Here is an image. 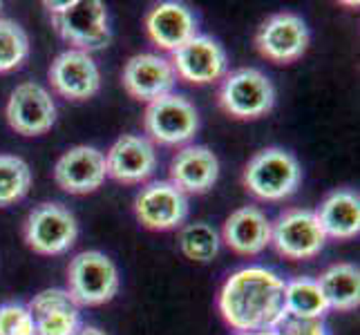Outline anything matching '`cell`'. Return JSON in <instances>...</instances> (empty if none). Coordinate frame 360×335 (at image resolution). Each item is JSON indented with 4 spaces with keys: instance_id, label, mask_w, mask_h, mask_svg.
<instances>
[{
    "instance_id": "cell-1",
    "label": "cell",
    "mask_w": 360,
    "mask_h": 335,
    "mask_svg": "<svg viewBox=\"0 0 360 335\" xmlns=\"http://www.w3.org/2000/svg\"><path fill=\"white\" fill-rule=\"evenodd\" d=\"M217 304L235 331H273L284 317V280L264 266L240 268L224 282Z\"/></svg>"
},
{
    "instance_id": "cell-2",
    "label": "cell",
    "mask_w": 360,
    "mask_h": 335,
    "mask_svg": "<svg viewBox=\"0 0 360 335\" xmlns=\"http://www.w3.org/2000/svg\"><path fill=\"white\" fill-rule=\"evenodd\" d=\"M244 188L264 202H282L295 195L302 183V168L284 147H264L244 166Z\"/></svg>"
},
{
    "instance_id": "cell-3",
    "label": "cell",
    "mask_w": 360,
    "mask_h": 335,
    "mask_svg": "<svg viewBox=\"0 0 360 335\" xmlns=\"http://www.w3.org/2000/svg\"><path fill=\"white\" fill-rule=\"evenodd\" d=\"M219 105L229 117L253 121L269 114L276 105V88L264 72L255 67H240L229 72L219 85Z\"/></svg>"
},
{
    "instance_id": "cell-4",
    "label": "cell",
    "mask_w": 360,
    "mask_h": 335,
    "mask_svg": "<svg viewBox=\"0 0 360 335\" xmlns=\"http://www.w3.org/2000/svg\"><path fill=\"white\" fill-rule=\"evenodd\" d=\"M68 293L77 306H101L119 293V270L101 251H83L68 266Z\"/></svg>"
},
{
    "instance_id": "cell-5",
    "label": "cell",
    "mask_w": 360,
    "mask_h": 335,
    "mask_svg": "<svg viewBox=\"0 0 360 335\" xmlns=\"http://www.w3.org/2000/svg\"><path fill=\"white\" fill-rule=\"evenodd\" d=\"M54 29L72 49L92 52L110 43L108 9L101 0H72L58 14H52Z\"/></svg>"
},
{
    "instance_id": "cell-6",
    "label": "cell",
    "mask_w": 360,
    "mask_h": 335,
    "mask_svg": "<svg viewBox=\"0 0 360 335\" xmlns=\"http://www.w3.org/2000/svg\"><path fill=\"white\" fill-rule=\"evenodd\" d=\"M22 237L34 253L63 255L77 244L79 223L65 206L41 204L25 219Z\"/></svg>"
},
{
    "instance_id": "cell-7",
    "label": "cell",
    "mask_w": 360,
    "mask_h": 335,
    "mask_svg": "<svg viewBox=\"0 0 360 335\" xmlns=\"http://www.w3.org/2000/svg\"><path fill=\"white\" fill-rule=\"evenodd\" d=\"M143 128L155 143L181 145L188 143L200 130V114L186 96L166 94L148 103Z\"/></svg>"
},
{
    "instance_id": "cell-8",
    "label": "cell",
    "mask_w": 360,
    "mask_h": 335,
    "mask_svg": "<svg viewBox=\"0 0 360 335\" xmlns=\"http://www.w3.org/2000/svg\"><path fill=\"white\" fill-rule=\"evenodd\" d=\"M271 244L287 259H311L327 244V235L322 230L314 210L289 208L271 223Z\"/></svg>"
},
{
    "instance_id": "cell-9",
    "label": "cell",
    "mask_w": 360,
    "mask_h": 335,
    "mask_svg": "<svg viewBox=\"0 0 360 335\" xmlns=\"http://www.w3.org/2000/svg\"><path fill=\"white\" fill-rule=\"evenodd\" d=\"M255 47L271 63H293L307 52L309 27L302 16L291 14V11H280L259 25L255 34Z\"/></svg>"
},
{
    "instance_id": "cell-10",
    "label": "cell",
    "mask_w": 360,
    "mask_h": 335,
    "mask_svg": "<svg viewBox=\"0 0 360 335\" xmlns=\"http://www.w3.org/2000/svg\"><path fill=\"white\" fill-rule=\"evenodd\" d=\"M134 215L148 230H172L188 217V197L175 183L153 181L134 199Z\"/></svg>"
},
{
    "instance_id": "cell-11",
    "label": "cell",
    "mask_w": 360,
    "mask_h": 335,
    "mask_svg": "<svg viewBox=\"0 0 360 335\" xmlns=\"http://www.w3.org/2000/svg\"><path fill=\"white\" fill-rule=\"evenodd\" d=\"M7 121L22 136H39L56 123V103L43 85L27 81L11 92L7 101Z\"/></svg>"
},
{
    "instance_id": "cell-12",
    "label": "cell",
    "mask_w": 360,
    "mask_h": 335,
    "mask_svg": "<svg viewBox=\"0 0 360 335\" xmlns=\"http://www.w3.org/2000/svg\"><path fill=\"white\" fill-rule=\"evenodd\" d=\"M172 67L181 81L195 85H208L226 77L229 58L226 49L213 36L197 34L177 52H172Z\"/></svg>"
},
{
    "instance_id": "cell-13",
    "label": "cell",
    "mask_w": 360,
    "mask_h": 335,
    "mask_svg": "<svg viewBox=\"0 0 360 335\" xmlns=\"http://www.w3.org/2000/svg\"><path fill=\"white\" fill-rule=\"evenodd\" d=\"M49 83L56 94L70 101H85L101 90V72L94 58L81 49H65L49 65Z\"/></svg>"
},
{
    "instance_id": "cell-14",
    "label": "cell",
    "mask_w": 360,
    "mask_h": 335,
    "mask_svg": "<svg viewBox=\"0 0 360 335\" xmlns=\"http://www.w3.org/2000/svg\"><path fill=\"white\" fill-rule=\"evenodd\" d=\"M121 81L132 98L150 103L166 94H172V88L177 83V74L170 60L164 56L136 54L123 67Z\"/></svg>"
},
{
    "instance_id": "cell-15",
    "label": "cell",
    "mask_w": 360,
    "mask_h": 335,
    "mask_svg": "<svg viewBox=\"0 0 360 335\" xmlns=\"http://www.w3.org/2000/svg\"><path fill=\"white\" fill-rule=\"evenodd\" d=\"M108 177L105 155L92 145L70 147L54 166V181L70 195H88L103 185Z\"/></svg>"
},
{
    "instance_id": "cell-16",
    "label": "cell",
    "mask_w": 360,
    "mask_h": 335,
    "mask_svg": "<svg viewBox=\"0 0 360 335\" xmlns=\"http://www.w3.org/2000/svg\"><path fill=\"white\" fill-rule=\"evenodd\" d=\"M157 170V152L150 139L123 134L105 155V172L119 183L134 185L150 179Z\"/></svg>"
},
{
    "instance_id": "cell-17",
    "label": "cell",
    "mask_w": 360,
    "mask_h": 335,
    "mask_svg": "<svg viewBox=\"0 0 360 335\" xmlns=\"http://www.w3.org/2000/svg\"><path fill=\"white\" fill-rule=\"evenodd\" d=\"M146 34L159 49L177 52L191 39L197 36V18L181 3H159L146 14Z\"/></svg>"
},
{
    "instance_id": "cell-18",
    "label": "cell",
    "mask_w": 360,
    "mask_h": 335,
    "mask_svg": "<svg viewBox=\"0 0 360 335\" xmlns=\"http://www.w3.org/2000/svg\"><path fill=\"white\" fill-rule=\"evenodd\" d=\"M219 177V161L206 145H186L170 161V183L184 195H204Z\"/></svg>"
},
{
    "instance_id": "cell-19",
    "label": "cell",
    "mask_w": 360,
    "mask_h": 335,
    "mask_svg": "<svg viewBox=\"0 0 360 335\" xmlns=\"http://www.w3.org/2000/svg\"><path fill=\"white\" fill-rule=\"evenodd\" d=\"M36 335H74L81 329L77 302L63 289H45L30 302Z\"/></svg>"
},
{
    "instance_id": "cell-20",
    "label": "cell",
    "mask_w": 360,
    "mask_h": 335,
    "mask_svg": "<svg viewBox=\"0 0 360 335\" xmlns=\"http://www.w3.org/2000/svg\"><path fill=\"white\" fill-rule=\"evenodd\" d=\"M221 239L238 255H257L271 244V221L257 206H244L229 215Z\"/></svg>"
},
{
    "instance_id": "cell-21",
    "label": "cell",
    "mask_w": 360,
    "mask_h": 335,
    "mask_svg": "<svg viewBox=\"0 0 360 335\" xmlns=\"http://www.w3.org/2000/svg\"><path fill=\"white\" fill-rule=\"evenodd\" d=\"M322 230L331 239H354L360 232V199L354 190H333L316 210Z\"/></svg>"
},
{
    "instance_id": "cell-22",
    "label": "cell",
    "mask_w": 360,
    "mask_h": 335,
    "mask_svg": "<svg viewBox=\"0 0 360 335\" xmlns=\"http://www.w3.org/2000/svg\"><path fill=\"white\" fill-rule=\"evenodd\" d=\"M327 300V306L333 311H356L360 304V270L356 264L340 262L329 266L316 280Z\"/></svg>"
},
{
    "instance_id": "cell-23",
    "label": "cell",
    "mask_w": 360,
    "mask_h": 335,
    "mask_svg": "<svg viewBox=\"0 0 360 335\" xmlns=\"http://www.w3.org/2000/svg\"><path fill=\"white\" fill-rule=\"evenodd\" d=\"M327 311V300L314 277H295L284 282V313L287 315L325 320Z\"/></svg>"
},
{
    "instance_id": "cell-24",
    "label": "cell",
    "mask_w": 360,
    "mask_h": 335,
    "mask_svg": "<svg viewBox=\"0 0 360 335\" xmlns=\"http://www.w3.org/2000/svg\"><path fill=\"white\" fill-rule=\"evenodd\" d=\"M32 188V170L16 155H0V208L20 202Z\"/></svg>"
},
{
    "instance_id": "cell-25",
    "label": "cell",
    "mask_w": 360,
    "mask_h": 335,
    "mask_svg": "<svg viewBox=\"0 0 360 335\" xmlns=\"http://www.w3.org/2000/svg\"><path fill=\"white\" fill-rule=\"evenodd\" d=\"M179 248L181 253L193 259V262L206 264L219 253V235L206 221H195L184 226L179 232Z\"/></svg>"
},
{
    "instance_id": "cell-26",
    "label": "cell",
    "mask_w": 360,
    "mask_h": 335,
    "mask_svg": "<svg viewBox=\"0 0 360 335\" xmlns=\"http://www.w3.org/2000/svg\"><path fill=\"white\" fill-rule=\"evenodd\" d=\"M30 56V39L18 22L0 18V72H11Z\"/></svg>"
},
{
    "instance_id": "cell-27",
    "label": "cell",
    "mask_w": 360,
    "mask_h": 335,
    "mask_svg": "<svg viewBox=\"0 0 360 335\" xmlns=\"http://www.w3.org/2000/svg\"><path fill=\"white\" fill-rule=\"evenodd\" d=\"M0 335H36L30 308L16 302L0 306Z\"/></svg>"
},
{
    "instance_id": "cell-28",
    "label": "cell",
    "mask_w": 360,
    "mask_h": 335,
    "mask_svg": "<svg viewBox=\"0 0 360 335\" xmlns=\"http://www.w3.org/2000/svg\"><path fill=\"white\" fill-rule=\"evenodd\" d=\"M273 335H331V331L325 320H304L284 313V317L273 327Z\"/></svg>"
},
{
    "instance_id": "cell-29",
    "label": "cell",
    "mask_w": 360,
    "mask_h": 335,
    "mask_svg": "<svg viewBox=\"0 0 360 335\" xmlns=\"http://www.w3.org/2000/svg\"><path fill=\"white\" fill-rule=\"evenodd\" d=\"M74 335H108L105 331H101L98 327H81Z\"/></svg>"
},
{
    "instance_id": "cell-30",
    "label": "cell",
    "mask_w": 360,
    "mask_h": 335,
    "mask_svg": "<svg viewBox=\"0 0 360 335\" xmlns=\"http://www.w3.org/2000/svg\"><path fill=\"white\" fill-rule=\"evenodd\" d=\"M238 335H273V331H253V333H238Z\"/></svg>"
},
{
    "instance_id": "cell-31",
    "label": "cell",
    "mask_w": 360,
    "mask_h": 335,
    "mask_svg": "<svg viewBox=\"0 0 360 335\" xmlns=\"http://www.w3.org/2000/svg\"><path fill=\"white\" fill-rule=\"evenodd\" d=\"M0 9H3V3H0Z\"/></svg>"
}]
</instances>
